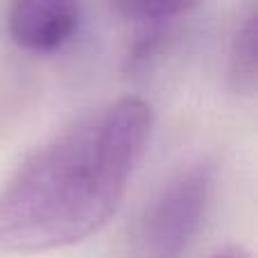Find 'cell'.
Returning <instances> with one entry per match:
<instances>
[{
	"label": "cell",
	"mask_w": 258,
	"mask_h": 258,
	"mask_svg": "<svg viewBox=\"0 0 258 258\" xmlns=\"http://www.w3.org/2000/svg\"><path fill=\"white\" fill-rule=\"evenodd\" d=\"M152 109L120 98L34 152L0 192V251L39 254L98 233L145 154Z\"/></svg>",
	"instance_id": "cell-1"
},
{
	"label": "cell",
	"mask_w": 258,
	"mask_h": 258,
	"mask_svg": "<svg viewBox=\"0 0 258 258\" xmlns=\"http://www.w3.org/2000/svg\"><path fill=\"white\" fill-rule=\"evenodd\" d=\"M213 168L197 163L172 177L156 195L138 231L141 258H183L206 222Z\"/></svg>",
	"instance_id": "cell-2"
},
{
	"label": "cell",
	"mask_w": 258,
	"mask_h": 258,
	"mask_svg": "<svg viewBox=\"0 0 258 258\" xmlns=\"http://www.w3.org/2000/svg\"><path fill=\"white\" fill-rule=\"evenodd\" d=\"M80 27V0H12L7 32L21 50L52 54L73 41Z\"/></svg>",
	"instance_id": "cell-3"
},
{
	"label": "cell",
	"mask_w": 258,
	"mask_h": 258,
	"mask_svg": "<svg viewBox=\"0 0 258 258\" xmlns=\"http://www.w3.org/2000/svg\"><path fill=\"white\" fill-rule=\"evenodd\" d=\"M256 0H247L229 43V84L236 93L256 91Z\"/></svg>",
	"instance_id": "cell-4"
},
{
	"label": "cell",
	"mask_w": 258,
	"mask_h": 258,
	"mask_svg": "<svg viewBox=\"0 0 258 258\" xmlns=\"http://www.w3.org/2000/svg\"><path fill=\"white\" fill-rule=\"evenodd\" d=\"M129 21L143 25H165L195 9L202 0H111Z\"/></svg>",
	"instance_id": "cell-5"
},
{
	"label": "cell",
	"mask_w": 258,
	"mask_h": 258,
	"mask_svg": "<svg viewBox=\"0 0 258 258\" xmlns=\"http://www.w3.org/2000/svg\"><path fill=\"white\" fill-rule=\"evenodd\" d=\"M211 258H251V256L242 247H227V249H220L218 254H213Z\"/></svg>",
	"instance_id": "cell-6"
}]
</instances>
